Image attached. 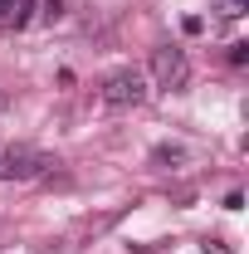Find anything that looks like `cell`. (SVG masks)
Wrapping results in <instances>:
<instances>
[{
	"mask_svg": "<svg viewBox=\"0 0 249 254\" xmlns=\"http://www.w3.org/2000/svg\"><path fill=\"white\" fill-rule=\"evenodd\" d=\"M10 108H15V103H10V93H0V118H5Z\"/></svg>",
	"mask_w": 249,
	"mask_h": 254,
	"instance_id": "9c48e42d",
	"label": "cell"
},
{
	"mask_svg": "<svg viewBox=\"0 0 249 254\" xmlns=\"http://www.w3.org/2000/svg\"><path fill=\"white\" fill-rule=\"evenodd\" d=\"M98 98H103L108 108H142V103L152 98V78H147L142 68H118V73L103 78Z\"/></svg>",
	"mask_w": 249,
	"mask_h": 254,
	"instance_id": "6da1fadb",
	"label": "cell"
},
{
	"mask_svg": "<svg viewBox=\"0 0 249 254\" xmlns=\"http://www.w3.org/2000/svg\"><path fill=\"white\" fill-rule=\"evenodd\" d=\"M147 78H152V88H186L190 83V64L181 49H171V44H161V49H152V64H147Z\"/></svg>",
	"mask_w": 249,
	"mask_h": 254,
	"instance_id": "7a4b0ae2",
	"label": "cell"
},
{
	"mask_svg": "<svg viewBox=\"0 0 249 254\" xmlns=\"http://www.w3.org/2000/svg\"><path fill=\"white\" fill-rule=\"evenodd\" d=\"M205 254H230V250H225V240H210V245H205Z\"/></svg>",
	"mask_w": 249,
	"mask_h": 254,
	"instance_id": "ba28073f",
	"label": "cell"
},
{
	"mask_svg": "<svg viewBox=\"0 0 249 254\" xmlns=\"http://www.w3.org/2000/svg\"><path fill=\"white\" fill-rule=\"evenodd\" d=\"M49 166H59L49 152H39V147H25V142H10V176H5V181H39Z\"/></svg>",
	"mask_w": 249,
	"mask_h": 254,
	"instance_id": "3957f363",
	"label": "cell"
},
{
	"mask_svg": "<svg viewBox=\"0 0 249 254\" xmlns=\"http://www.w3.org/2000/svg\"><path fill=\"white\" fill-rule=\"evenodd\" d=\"M59 15H63V0H34V20L49 25V20H59Z\"/></svg>",
	"mask_w": 249,
	"mask_h": 254,
	"instance_id": "5b68a950",
	"label": "cell"
},
{
	"mask_svg": "<svg viewBox=\"0 0 249 254\" xmlns=\"http://www.w3.org/2000/svg\"><path fill=\"white\" fill-rule=\"evenodd\" d=\"M25 25H34V0H0V30L15 34Z\"/></svg>",
	"mask_w": 249,
	"mask_h": 254,
	"instance_id": "277c9868",
	"label": "cell"
},
{
	"mask_svg": "<svg viewBox=\"0 0 249 254\" xmlns=\"http://www.w3.org/2000/svg\"><path fill=\"white\" fill-rule=\"evenodd\" d=\"M10 176V142H0V181Z\"/></svg>",
	"mask_w": 249,
	"mask_h": 254,
	"instance_id": "52a82bcc",
	"label": "cell"
},
{
	"mask_svg": "<svg viewBox=\"0 0 249 254\" xmlns=\"http://www.w3.org/2000/svg\"><path fill=\"white\" fill-rule=\"evenodd\" d=\"M220 5V15H230V20H235V15H245L249 10V0H215Z\"/></svg>",
	"mask_w": 249,
	"mask_h": 254,
	"instance_id": "8992f818",
	"label": "cell"
}]
</instances>
